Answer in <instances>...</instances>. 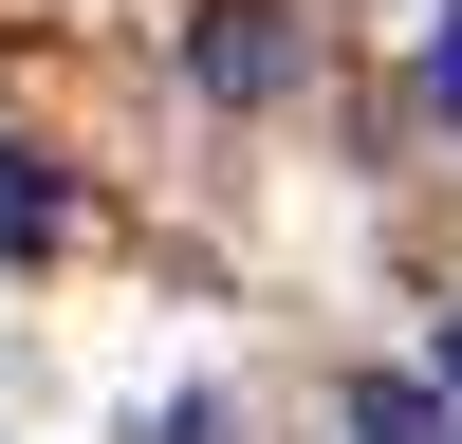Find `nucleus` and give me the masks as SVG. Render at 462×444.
<instances>
[{
  "label": "nucleus",
  "instance_id": "39448f33",
  "mask_svg": "<svg viewBox=\"0 0 462 444\" xmlns=\"http://www.w3.org/2000/svg\"><path fill=\"white\" fill-rule=\"evenodd\" d=\"M426 407H444V426H462V315H444V352H426Z\"/></svg>",
  "mask_w": 462,
  "mask_h": 444
},
{
  "label": "nucleus",
  "instance_id": "f257e3e1",
  "mask_svg": "<svg viewBox=\"0 0 462 444\" xmlns=\"http://www.w3.org/2000/svg\"><path fill=\"white\" fill-rule=\"evenodd\" d=\"M185 74H204V93H278V74H296V0H204V37H185Z\"/></svg>",
  "mask_w": 462,
  "mask_h": 444
},
{
  "label": "nucleus",
  "instance_id": "423d86ee",
  "mask_svg": "<svg viewBox=\"0 0 462 444\" xmlns=\"http://www.w3.org/2000/svg\"><path fill=\"white\" fill-rule=\"evenodd\" d=\"M148 444H241V426H222V407H167V426H148Z\"/></svg>",
  "mask_w": 462,
  "mask_h": 444
},
{
  "label": "nucleus",
  "instance_id": "7ed1b4c3",
  "mask_svg": "<svg viewBox=\"0 0 462 444\" xmlns=\"http://www.w3.org/2000/svg\"><path fill=\"white\" fill-rule=\"evenodd\" d=\"M352 444H462V426H444L426 389H352Z\"/></svg>",
  "mask_w": 462,
  "mask_h": 444
},
{
  "label": "nucleus",
  "instance_id": "20e7f679",
  "mask_svg": "<svg viewBox=\"0 0 462 444\" xmlns=\"http://www.w3.org/2000/svg\"><path fill=\"white\" fill-rule=\"evenodd\" d=\"M426 93H444V111H462V0H444V37H426Z\"/></svg>",
  "mask_w": 462,
  "mask_h": 444
},
{
  "label": "nucleus",
  "instance_id": "f03ea898",
  "mask_svg": "<svg viewBox=\"0 0 462 444\" xmlns=\"http://www.w3.org/2000/svg\"><path fill=\"white\" fill-rule=\"evenodd\" d=\"M56 241V167H37V148H0V259H37Z\"/></svg>",
  "mask_w": 462,
  "mask_h": 444
}]
</instances>
